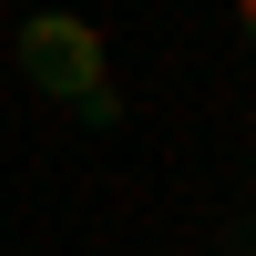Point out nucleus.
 Here are the masks:
<instances>
[{"label": "nucleus", "mask_w": 256, "mask_h": 256, "mask_svg": "<svg viewBox=\"0 0 256 256\" xmlns=\"http://www.w3.org/2000/svg\"><path fill=\"white\" fill-rule=\"evenodd\" d=\"M20 72H31L41 92L82 102L92 123H113V92H102V41H92V20H72V10H41L31 31H20Z\"/></svg>", "instance_id": "1"}, {"label": "nucleus", "mask_w": 256, "mask_h": 256, "mask_svg": "<svg viewBox=\"0 0 256 256\" xmlns=\"http://www.w3.org/2000/svg\"><path fill=\"white\" fill-rule=\"evenodd\" d=\"M236 20H246V31H256V0H236Z\"/></svg>", "instance_id": "2"}]
</instances>
